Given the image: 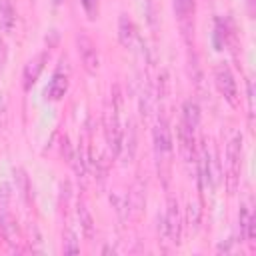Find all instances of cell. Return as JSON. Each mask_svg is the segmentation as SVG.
Returning <instances> with one entry per match:
<instances>
[{
  "mask_svg": "<svg viewBox=\"0 0 256 256\" xmlns=\"http://www.w3.org/2000/svg\"><path fill=\"white\" fill-rule=\"evenodd\" d=\"M166 228H168V236L170 242L178 244L180 242V234H182V220H180V210H178V202L174 198L168 200V212H166Z\"/></svg>",
  "mask_w": 256,
  "mask_h": 256,
  "instance_id": "ba28073f",
  "label": "cell"
},
{
  "mask_svg": "<svg viewBox=\"0 0 256 256\" xmlns=\"http://www.w3.org/2000/svg\"><path fill=\"white\" fill-rule=\"evenodd\" d=\"M6 64H8V46H6V42L0 38V74L4 72Z\"/></svg>",
  "mask_w": 256,
  "mask_h": 256,
  "instance_id": "44dd1931",
  "label": "cell"
},
{
  "mask_svg": "<svg viewBox=\"0 0 256 256\" xmlns=\"http://www.w3.org/2000/svg\"><path fill=\"white\" fill-rule=\"evenodd\" d=\"M110 102L104 114V134H106V144L108 150L118 156L120 154V142H122V128H120V92L118 86H114L110 94Z\"/></svg>",
  "mask_w": 256,
  "mask_h": 256,
  "instance_id": "6da1fadb",
  "label": "cell"
},
{
  "mask_svg": "<svg viewBox=\"0 0 256 256\" xmlns=\"http://www.w3.org/2000/svg\"><path fill=\"white\" fill-rule=\"evenodd\" d=\"M188 222L194 228H198V224H200V208L196 204H192V202L188 204Z\"/></svg>",
  "mask_w": 256,
  "mask_h": 256,
  "instance_id": "ffe728a7",
  "label": "cell"
},
{
  "mask_svg": "<svg viewBox=\"0 0 256 256\" xmlns=\"http://www.w3.org/2000/svg\"><path fill=\"white\" fill-rule=\"evenodd\" d=\"M0 232H2L4 240L10 246H16L18 244V222H16V218L8 210L0 212Z\"/></svg>",
  "mask_w": 256,
  "mask_h": 256,
  "instance_id": "8fae6325",
  "label": "cell"
},
{
  "mask_svg": "<svg viewBox=\"0 0 256 256\" xmlns=\"http://www.w3.org/2000/svg\"><path fill=\"white\" fill-rule=\"evenodd\" d=\"M64 252L66 254H78L80 252V244L74 232H66V240H64Z\"/></svg>",
  "mask_w": 256,
  "mask_h": 256,
  "instance_id": "e0dca14e",
  "label": "cell"
},
{
  "mask_svg": "<svg viewBox=\"0 0 256 256\" xmlns=\"http://www.w3.org/2000/svg\"><path fill=\"white\" fill-rule=\"evenodd\" d=\"M80 4H82L84 12L88 14L90 20L98 18V0H80Z\"/></svg>",
  "mask_w": 256,
  "mask_h": 256,
  "instance_id": "ac0fdd59",
  "label": "cell"
},
{
  "mask_svg": "<svg viewBox=\"0 0 256 256\" xmlns=\"http://www.w3.org/2000/svg\"><path fill=\"white\" fill-rule=\"evenodd\" d=\"M172 6H174V14L180 22H186L192 18L194 14V8H196V2L194 0H172Z\"/></svg>",
  "mask_w": 256,
  "mask_h": 256,
  "instance_id": "5bb4252c",
  "label": "cell"
},
{
  "mask_svg": "<svg viewBox=\"0 0 256 256\" xmlns=\"http://www.w3.org/2000/svg\"><path fill=\"white\" fill-rule=\"evenodd\" d=\"M16 26V14L12 6L6 0H0V30L2 32H12Z\"/></svg>",
  "mask_w": 256,
  "mask_h": 256,
  "instance_id": "4fadbf2b",
  "label": "cell"
},
{
  "mask_svg": "<svg viewBox=\"0 0 256 256\" xmlns=\"http://www.w3.org/2000/svg\"><path fill=\"white\" fill-rule=\"evenodd\" d=\"M76 50H78V56H80V62H82L84 70L88 74H96L98 68H100V54H98L96 42L86 32L76 34Z\"/></svg>",
  "mask_w": 256,
  "mask_h": 256,
  "instance_id": "5b68a950",
  "label": "cell"
},
{
  "mask_svg": "<svg viewBox=\"0 0 256 256\" xmlns=\"http://www.w3.org/2000/svg\"><path fill=\"white\" fill-rule=\"evenodd\" d=\"M152 138H154V152H156V158H158V166L160 164H170V156H172V132H170L168 120L164 116L158 118V122L154 126V132H152Z\"/></svg>",
  "mask_w": 256,
  "mask_h": 256,
  "instance_id": "277c9868",
  "label": "cell"
},
{
  "mask_svg": "<svg viewBox=\"0 0 256 256\" xmlns=\"http://www.w3.org/2000/svg\"><path fill=\"white\" fill-rule=\"evenodd\" d=\"M62 2H64V0H54V4H62Z\"/></svg>",
  "mask_w": 256,
  "mask_h": 256,
  "instance_id": "603a6c76",
  "label": "cell"
},
{
  "mask_svg": "<svg viewBox=\"0 0 256 256\" xmlns=\"http://www.w3.org/2000/svg\"><path fill=\"white\" fill-rule=\"evenodd\" d=\"M182 124L188 130L196 132V128L200 124V106L196 100H186L182 104Z\"/></svg>",
  "mask_w": 256,
  "mask_h": 256,
  "instance_id": "7c38bea8",
  "label": "cell"
},
{
  "mask_svg": "<svg viewBox=\"0 0 256 256\" xmlns=\"http://www.w3.org/2000/svg\"><path fill=\"white\" fill-rule=\"evenodd\" d=\"M46 62H48V52H38L36 56H32L24 64V70H22V86H24V90H30L38 82Z\"/></svg>",
  "mask_w": 256,
  "mask_h": 256,
  "instance_id": "8992f818",
  "label": "cell"
},
{
  "mask_svg": "<svg viewBox=\"0 0 256 256\" xmlns=\"http://www.w3.org/2000/svg\"><path fill=\"white\" fill-rule=\"evenodd\" d=\"M178 142H180V152L184 156L186 162H194L196 160V148H194V132L188 130L182 122L178 128Z\"/></svg>",
  "mask_w": 256,
  "mask_h": 256,
  "instance_id": "30bf717a",
  "label": "cell"
},
{
  "mask_svg": "<svg viewBox=\"0 0 256 256\" xmlns=\"http://www.w3.org/2000/svg\"><path fill=\"white\" fill-rule=\"evenodd\" d=\"M214 84L218 88V92L222 94V98L230 104L236 106L238 104V86L234 80V74L230 70V66L226 62H218L214 68Z\"/></svg>",
  "mask_w": 256,
  "mask_h": 256,
  "instance_id": "3957f363",
  "label": "cell"
},
{
  "mask_svg": "<svg viewBox=\"0 0 256 256\" xmlns=\"http://www.w3.org/2000/svg\"><path fill=\"white\" fill-rule=\"evenodd\" d=\"M68 86H70V80H68V74L66 72H62L60 68L52 74V78H50V82H48V86H46V98L48 100H52V102H58V100H62L64 98V94L68 92Z\"/></svg>",
  "mask_w": 256,
  "mask_h": 256,
  "instance_id": "52a82bcc",
  "label": "cell"
},
{
  "mask_svg": "<svg viewBox=\"0 0 256 256\" xmlns=\"http://www.w3.org/2000/svg\"><path fill=\"white\" fill-rule=\"evenodd\" d=\"M118 40L124 48H134V44L138 42V30H136V24L126 16V14H120L118 18Z\"/></svg>",
  "mask_w": 256,
  "mask_h": 256,
  "instance_id": "9c48e42d",
  "label": "cell"
},
{
  "mask_svg": "<svg viewBox=\"0 0 256 256\" xmlns=\"http://www.w3.org/2000/svg\"><path fill=\"white\" fill-rule=\"evenodd\" d=\"M254 2H256V0H246V6H248V14H250V16L254 14Z\"/></svg>",
  "mask_w": 256,
  "mask_h": 256,
  "instance_id": "7402d4cb",
  "label": "cell"
},
{
  "mask_svg": "<svg viewBox=\"0 0 256 256\" xmlns=\"http://www.w3.org/2000/svg\"><path fill=\"white\" fill-rule=\"evenodd\" d=\"M242 170V134L236 132L226 148V188L230 194L236 192Z\"/></svg>",
  "mask_w": 256,
  "mask_h": 256,
  "instance_id": "7a4b0ae2",
  "label": "cell"
},
{
  "mask_svg": "<svg viewBox=\"0 0 256 256\" xmlns=\"http://www.w3.org/2000/svg\"><path fill=\"white\" fill-rule=\"evenodd\" d=\"M78 218H80V228H82L84 236L90 240L94 236V218L84 204H78Z\"/></svg>",
  "mask_w": 256,
  "mask_h": 256,
  "instance_id": "9a60e30c",
  "label": "cell"
},
{
  "mask_svg": "<svg viewBox=\"0 0 256 256\" xmlns=\"http://www.w3.org/2000/svg\"><path fill=\"white\" fill-rule=\"evenodd\" d=\"M10 186L8 184H0V212L8 210V204H10Z\"/></svg>",
  "mask_w": 256,
  "mask_h": 256,
  "instance_id": "d6986e66",
  "label": "cell"
},
{
  "mask_svg": "<svg viewBox=\"0 0 256 256\" xmlns=\"http://www.w3.org/2000/svg\"><path fill=\"white\" fill-rule=\"evenodd\" d=\"M14 178H16V184H18V188H20V194L28 200V196H30V180H28L26 172H24L22 168H16V170H14Z\"/></svg>",
  "mask_w": 256,
  "mask_h": 256,
  "instance_id": "2e32d148",
  "label": "cell"
}]
</instances>
